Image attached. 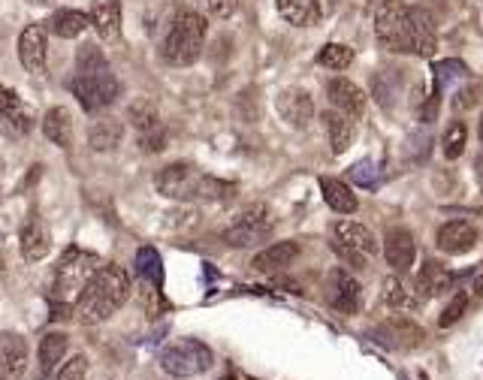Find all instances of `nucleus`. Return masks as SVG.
I'll use <instances>...</instances> for the list:
<instances>
[{
	"label": "nucleus",
	"instance_id": "obj_19",
	"mask_svg": "<svg viewBox=\"0 0 483 380\" xmlns=\"http://www.w3.org/2000/svg\"><path fill=\"white\" fill-rule=\"evenodd\" d=\"M296 257H299V242H275L269 248H263L251 265L263 275H275V272L290 269L296 263Z\"/></svg>",
	"mask_w": 483,
	"mask_h": 380
},
{
	"label": "nucleus",
	"instance_id": "obj_50",
	"mask_svg": "<svg viewBox=\"0 0 483 380\" xmlns=\"http://www.w3.org/2000/svg\"><path fill=\"white\" fill-rule=\"evenodd\" d=\"M477 133H480V145H483V118H480V130Z\"/></svg>",
	"mask_w": 483,
	"mask_h": 380
},
{
	"label": "nucleus",
	"instance_id": "obj_28",
	"mask_svg": "<svg viewBox=\"0 0 483 380\" xmlns=\"http://www.w3.org/2000/svg\"><path fill=\"white\" fill-rule=\"evenodd\" d=\"M121 139H124V124L115 118H103L88 127V145L94 151H112Z\"/></svg>",
	"mask_w": 483,
	"mask_h": 380
},
{
	"label": "nucleus",
	"instance_id": "obj_18",
	"mask_svg": "<svg viewBox=\"0 0 483 380\" xmlns=\"http://www.w3.org/2000/svg\"><path fill=\"white\" fill-rule=\"evenodd\" d=\"M384 257H387V263L396 269L399 275H405V272H411V265H414V260H417V242H414V236L408 233V230H393L387 233V238H384Z\"/></svg>",
	"mask_w": 483,
	"mask_h": 380
},
{
	"label": "nucleus",
	"instance_id": "obj_34",
	"mask_svg": "<svg viewBox=\"0 0 483 380\" xmlns=\"http://www.w3.org/2000/svg\"><path fill=\"white\" fill-rule=\"evenodd\" d=\"M76 70L79 75H94V73H106L109 70V60L106 55L97 48V43H85L76 55Z\"/></svg>",
	"mask_w": 483,
	"mask_h": 380
},
{
	"label": "nucleus",
	"instance_id": "obj_22",
	"mask_svg": "<svg viewBox=\"0 0 483 380\" xmlns=\"http://www.w3.org/2000/svg\"><path fill=\"white\" fill-rule=\"evenodd\" d=\"M19 248H21V257L28 263H40L48 248H52V236L40 221H28L21 226V236H19Z\"/></svg>",
	"mask_w": 483,
	"mask_h": 380
},
{
	"label": "nucleus",
	"instance_id": "obj_47",
	"mask_svg": "<svg viewBox=\"0 0 483 380\" xmlns=\"http://www.w3.org/2000/svg\"><path fill=\"white\" fill-rule=\"evenodd\" d=\"M477 179H480V184H483V160H480V167H477Z\"/></svg>",
	"mask_w": 483,
	"mask_h": 380
},
{
	"label": "nucleus",
	"instance_id": "obj_2",
	"mask_svg": "<svg viewBox=\"0 0 483 380\" xmlns=\"http://www.w3.org/2000/svg\"><path fill=\"white\" fill-rule=\"evenodd\" d=\"M130 275L121 265H100V269L88 278V284L82 287L79 299H76V320L79 323H106L127 299H130Z\"/></svg>",
	"mask_w": 483,
	"mask_h": 380
},
{
	"label": "nucleus",
	"instance_id": "obj_37",
	"mask_svg": "<svg viewBox=\"0 0 483 380\" xmlns=\"http://www.w3.org/2000/svg\"><path fill=\"white\" fill-rule=\"evenodd\" d=\"M372 91H375V100L384 109L393 106V97L399 94V75L393 73V70H384V73H378L375 79H372Z\"/></svg>",
	"mask_w": 483,
	"mask_h": 380
},
{
	"label": "nucleus",
	"instance_id": "obj_48",
	"mask_svg": "<svg viewBox=\"0 0 483 380\" xmlns=\"http://www.w3.org/2000/svg\"><path fill=\"white\" fill-rule=\"evenodd\" d=\"M4 272H6V263H4V257H0V278H4Z\"/></svg>",
	"mask_w": 483,
	"mask_h": 380
},
{
	"label": "nucleus",
	"instance_id": "obj_40",
	"mask_svg": "<svg viewBox=\"0 0 483 380\" xmlns=\"http://www.w3.org/2000/svg\"><path fill=\"white\" fill-rule=\"evenodd\" d=\"M163 145H167V130H163L160 124L139 133V148H142L145 154H157V151H163Z\"/></svg>",
	"mask_w": 483,
	"mask_h": 380
},
{
	"label": "nucleus",
	"instance_id": "obj_24",
	"mask_svg": "<svg viewBox=\"0 0 483 380\" xmlns=\"http://www.w3.org/2000/svg\"><path fill=\"white\" fill-rule=\"evenodd\" d=\"M275 9L294 28H311L321 21V4L317 0H275Z\"/></svg>",
	"mask_w": 483,
	"mask_h": 380
},
{
	"label": "nucleus",
	"instance_id": "obj_14",
	"mask_svg": "<svg viewBox=\"0 0 483 380\" xmlns=\"http://www.w3.org/2000/svg\"><path fill=\"white\" fill-rule=\"evenodd\" d=\"M435 245L447 257H462V253H468L477 245V230L468 221H447L438 226Z\"/></svg>",
	"mask_w": 483,
	"mask_h": 380
},
{
	"label": "nucleus",
	"instance_id": "obj_13",
	"mask_svg": "<svg viewBox=\"0 0 483 380\" xmlns=\"http://www.w3.org/2000/svg\"><path fill=\"white\" fill-rule=\"evenodd\" d=\"M275 109H278V115L290 127H296V130L308 127V121L314 118V100L308 91H302V88H287V91H281L275 100Z\"/></svg>",
	"mask_w": 483,
	"mask_h": 380
},
{
	"label": "nucleus",
	"instance_id": "obj_31",
	"mask_svg": "<svg viewBox=\"0 0 483 380\" xmlns=\"http://www.w3.org/2000/svg\"><path fill=\"white\" fill-rule=\"evenodd\" d=\"M465 145H468V127L465 121H450L447 130L441 136V151L447 160H459L465 154Z\"/></svg>",
	"mask_w": 483,
	"mask_h": 380
},
{
	"label": "nucleus",
	"instance_id": "obj_1",
	"mask_svg": "<svg viewBox=\"0 0 483 380\" xmlns=\"http://www.w3.org/2000/svg\"><path fill=\"white\" fill-rule=\"evenodd\" d=\"M375 36L390 52L429 58L438 48L435 24L423 9H414L402 0H384L375 12Z\"/></svg>",
	"mask_w": 483,
	"mask_h": 380
},
{
	"label": "nucleus",
	"instance_id": "obj_25",
	"mask_svg": "<svg viewBox=\"0 0 483 380\" xmlns=\"http://www.w3.org/2000/svg\"><path fill=\"white\" fill-rule=\"evenodd\" d=\"M321 194L326 199V206L333 209L336 214H353L360 209V199L357 194L345 184V181H338V179H329V175H323L321 179Z\"/></svg>",
	"mask_w": 483,
	"mask_h": 380
},
{
	"label": "nucleus",
	"instance_id": "obj_12",
	"mask_svg": "<svg viewBox=\"0 0 483 380\" xmlns=\"http://www.w3.org/2000/svg\"><path fill=\"white\" fill-rule=\"evenodd\" d=\"M46 24L36 21L28 24L19 36V60L28 73H43L46 70V55H48V43H46Z\"/></svg>",
	"mask_w": 483,
	"mask_h": 380
},
{
	"label": "nucleus",
	"instance_id": "obj_29",
	"mask_svg": "<svg viewBox=\"0 0 483 380\" xmlns=\"http://www.w3.org/2000/svg\"><path fill=\"white\" fill-rule=\"evenodd\" d=\"M88 24L91 21H88V16L82 9H58L55 16L46 21V28L55 36H61V40H73V36H79Z\"/></svg>",
	"mask_w": 483,
	"mask_h": 380
},
{
	"label": "nucleus",
	"instance_id": "obj_8",
	"mask_svg": "<svg viewBox=\"0 0 483 380\" xmlns=\"http://www.w3.org/2000/svg\"><path fill=\"white\" fill-rule=\"evenodd\" d=\"M70 91L76 94V100L82 103L85 112H100L118 100L121 85L115 75L106 70V73H94V75H76L70 82Z\"/></svg>",
	"mask_w": 483,
	"mask_h": 380
},
{
	"label": "nucleus",
	"instance_id": "obj_10",
	"mask_svg": "<svg viewBox=\"0 0 483 380\" xmlns=\"http://www.w3.org/2000/svg\"><path fill=\"white\" fill-rule=\"evenodd\" d=\"M326 302L341 314H357L363 305V287L345 269H333L326 275Z\"/></svg>",
	"mask_w": 483,
	"mask_h": 380
},
{
	"label": "nucleus",
	"instance_id": "obj_26",
	"mask_svg": "<svg viewBox=\"0 0 483 380\" xmlns=\"http://www.w3.org/2000/svg\"><path fill=\"white\" fill-rule=\"evenodd\" d=\"M43 133H46V139L52 145L70 148L73 145V115H70V109H63V106L48 109V115L43 118Z\"/></svg>",
	"mask_w": 483,
	"mask_h": 380
},
{
	"label": "nucleus",
	"instance_id": "obj_42",
	"mask_svg": "<svg viewBox=\"0 0 483 380\" xmlns=\"http://www.w3.org/2000/svg\"><path fill=\"white\" fill-rule=\"evenodd\" d=\"M197 4L206 9V16H212V19H230L236 12V0H197Z\"/></svg>",
	"mask_w": 483,
	"mask_h": 380
},
{
	"label": "nucleus",
	"instance_id": "obj_43",
	"mask_svg": "<svg viewBox=\"0 0 483 380\" xmlns=\"http://www.w3.org/2000/svg\"><path fill=\"white\" fill-rule=\"evenodd\" d=\"M438 106H441V91L435 88V91H432V94L426 97V106H423V109H417V118L426 121V124H432V121L438 118Z\"/></svg>",
	"mask_w": 483,
	"mask_h": 380
},
{
	"label": "nucleus",
	"instance_id": "obj_46",
	"mask_svg": "<svg viewBox=\"0 0 483 380\" xmlns=\"http://www.w3.org/2000/svg\"><path fill=\"white\" fill-rule=\"evenodd\" d=\"M28 4H33V6H48V4H55V0H28Z\"/></svg>",
	"mask_w": 483,
	"mask_h": 380
},
{
	"label": "nucleus",
	"instance_id": "obj_7",
	"mask_svg": "<svg viewBox=\"0 0 483 380\" xmlns=\"http://www.w3.org/2000/svg\"><path fill=\"white\" fill-rule=\"evenodd\" d=\"M269 236H272V211L263 202H254V206L242 209L236 214V221L224 230V242L233 248H254V245H263Z\"/></svg>",
	"mask_w": 483,
	"mask_h": 380
},
{
	"label": "nucleus",
	"instance_id": "obj_30",
	"mask_svg": "<svg viewBox=\"0 0 483 380\" xmlns=\"http://www.w3.org/2000/svg\"><path fill=\"white\" fill-rule=\"evenodd\" d=\"M67 347H70V341H67V335H63V332H48V335H43L40 350H36V357H40V369H43L46 374H52L58 365H61V359L67 357Z\"/></svg>",
	"mask_w": 483,
	"mask_h": 380
},
{
	"label": "nucleus",
	"instance_id": "obj_45",
	"mask_svg": "<svg viewBox=\"0 0 483 380\" xmlns=\"http://www.w3.org/2000/svg\"><path fill=\"white\" fill-rule=\"evenodd\" d=\"M472 293H474V299H477V302H483V275H477V278H474Z\"/></svg>",
	"mask_w": 483,
	"mask_h": 380
},
{
	"label": "nucleus",
	"instance_id": "obj_36",
	"mask_svg": "<svg viewBox=\"0 0 483 380\" xmlns=\"http://www.w3.org/2000/svg\"><path fill=\"white\" fill-rule=\"evenodd\" d=\"M432 73H435V88H438V91H444V88H450V85H456L459 79H465V75H468V67H465L462 60L450 58V60H438Z\"/></svg>",
	"mask_w": 483,
	"mask_h": 380
},
{
	"label": "nucleus",
	"instance_id": "obj_41",
	"mask_svg": "<svg viewBox=\"0 0 483 380\" xmlns=\"http://www.w3.org/2000/svg\"><path fill=\"white\" fill-rule=\"evenodd\" d=\"M88 377V359L82 353H73V359H67L61 365L58 380H85Z\"/></svg>",
	"mask_w": 483,
	"mask_h": 380
},
{
	"label": "nucleus",
	"instance_id": "obj_44",
	"mask_svg": "<svg viewBox=\"0 0 483 380\" xmlns=\"http://www.w3.org/2000/svg\"><path fill=\"white\" fill-rule=\"evenodd\" d=\"M474 103H477V88H462V91L456 94V100H453L456 109H468V106H474Z\"/></svg>",
	"mask_w": 483,
	"mask_h": 380
},
{
	"label": "nucleus",
	"instance_id": "obj_5",
	"mask_svg": "<svg viewBox=\"0 0 483 380\" xmlns=\"http://www.w3.org/2000/svg\"><path fill=\"white\" fill-rule=\"evenodd\" d=\"M97 269H100V265H97L94 253H88L82 248H67V250H63V257L58 260L52 296L58 302L73 299V293H82V287L88 284V278H91Z\"/></svg>",
	"mask_w": 483,
	"mask_h": 380
},
{
	"label": "nucleus",
	"instance_id": "obj_32",
	"mask_svg": "<svg viewBox=\"0 0 483 380\" xmlns=\"http://www.w3.org/2000/svg\"><path fill=\"white\" fill-rule=\"evenodd\" d=\"M317 63L326 67V70L341 73V70H348L353 63V48L345 46V43H326L321 52H317Z\"/></svg>",
	"mask_w": 483,
	"mask_h": 380
},
{
	"label": "nucleus",
	"instance_id": "obj_11",
	"mask_svg": "<svg viewBox=\"0 0 483 380\" xmlns=\"http://www.w3.org/2000/svg\"><path fill=\"white\" fill-rule=\"evenodd\" d=\"M28 341L16 332H0V380H24L28 371Z\"/></svg>",
	"mask_w": 483,
	"mask_h": 380
},
{
	"label": "nucleus",
	"instance_id": "obj_17",
	"mask_svg": "<svg viewBox=\"0 0 483 380\" xmlns=\"http://www.w3.org/2000/svg\"><path fill=\"white\" fill-rule=\"evenodd\" d=\"M333 242L353 250V253H363V257H368V260L378 253V242H375L372 230L357 223V221H338L333 226Z\"/></svg>",
	"mask_w": 483,
	"mask_h": 380
},
{
	"label": "nucleus",
	"instance_id": "obj_51",
	"mask_svg": "<svg viewBox=\"0 0 483 380\" xmlns=\"http://www.w3.org/2000/svg\"><path fill=\"white\" fill-rule=\"evenodd\" d=\"M36 380H48V374H46V371H43V374H40V377H36Z\"/></svg>",
	"mask_w": 483,
	"mask_h": 380
},
{
	"label": "nucleus",
	"instance_id": "obj_3",
	"mask_svg": "<svg viewBox=\"0 0 483 380\" xmlns=\"http://www.w3.org/2000/svg\"><path fill=\"white\" fill-rule=\"evenodd\" d=\"M155 187H157L160 196L182 199V202H194V199H230L236 194V184L199 172L197 167H190V163H170V167H163L155 175Z\"/></svg>",
	"mask_w": 483,
	"mask_h": 380
},
{
	"label": "nucleus",
	"instance_id": "obj_6",
	"mask_svg": "<svg viewBox=\"0 0 483 380\" xmlns=\"http://www.w3.org/2000/svg\"><path fill=\"white\" fill-rule=\"evenodd\" d=\"M212 350L197 338H182L160 350V369L172 377H194L212 369Z\"/></svg>",
	"mask_w": 483,
	"mask_h": 380
},
{
	"label": "nucleus",
	"instance_id": "obj_49",
	"mask_svg": "<svg viewBox=\"0 0 483 380\" xmlns=\"http://www.w3.org/2000/svg\"><path fill=\"white\" fill-rule=\"evenodd\" d=\"M221 380H239V377H236V374H224Z\"/></svg>",
	"mask_w": 483,
	"mask_h": 380
},
{
	"label": "nucleus",
	"instance_id": "obj_27",
	"mask_svg": "<svg viewBox=\"0 0 483 380\" xmlns=\"http://www.w3.org/2000/svg\"><path fill=\"white\" fill-rule=\"evenodd\" d=\"M384 305L396 311H411L417 305H423V302L417 296V290H411L402 281V275H390L384 281Z\"/></svg>",
	"mask_w": 483,
	"mask_h": 380
},
{
	"label": "nucleus",
	"instance_id": "obj_16",
	"mask_svg": "<svg viewBox=\"0 0 483 380\" xmlns=\"http://www.w3.org/2000/svg\"><path fill=\"white\" fill-rule=\"evenodd\" d=\"M326 97H329V103H333V109L345 112V115H350V118H360L363 112H365V94H363V88H360L357 82L345 79V75H338V79H329Z\"/></svg>",
	"mask_w": 483,
	"mask_h": 380
},
{
	"label": "nucleus",
	"instance_id": "obj_21",
	"mask_svg": "<svg viewBox=\"0 0 483 380\" xmlns=\"http://www.w3.org/2000/svg\"><path fill=\"white\" fill-rule=\"evenodd\" d=\"M414 287H417V296H420V302H429V299H435L441 293H447V290L453 287V275L447 272V265H441L438 260H426L420 275H417Z\"/></svg>",
	"mask_w": 483,
	"mask_h": 380
},
{
	"label": "nucleus",
	"instance_id": "obj_4",
	"mask_svg": "<svg viewBox=\"0 0 483 380\" xmlns=\"http://www.w3.org/2000/svg\"><path fill=\"white\" fill-rule=\"evenodd\" d=\"M209 24L194 9H179L172 16V24L160 43V60L170 67H190L202 55Z\"/></svg>",
	"mask_w": 483,
	"mask_h": 380
},
{
	"label": "nucleus",
	"instance_id": "obj_15",
	"mask_svg": "<svg viewBox=\"0 0 483 380\" xmlns=\"http://www.w3.org/2000/svg\"><path fill=\"white\" fill-rule=\"evenodd\" d=\"M0 121H4L6 130L16 133V136H28L33 130L31 109L24 106L21 97L12 91V88H6V85H0Z\"/></svg>",
	"mask_w": 483,
	"mask_h": 380
},
{
	"label": "nucleus",
	"instance_id": "obj_23",
	"mask_svg": "<svg viewBox=\"0 0 483 380\" xmlns=\"http://www.w3.org/2000/svg\"><path fill=\"white\" fill-rule=\"evenodd\" d=\"M323 127H326L333 154H345L353 142V133H357L353 130L350 115H345V112H338V109H329V112H323Z\"/></svg>",
	"mask_w": 483,
	"mask_h": 380
},
{
	"label": "nucleus",
	"instance_id": "obj_20",
	"mask_svg": "<svg viewBox=\"0 0 483 380\" xmlns=\"http://www.w3.org/2000/svg\"><path fill=\"white\" fill-rule=\"evenodd\" d=\"M121 0H94L91 4V28L97 31L100 40H118L121 33Z\"/></svg>",
	"mask_w": 483,
	"mask_h": 380
},
{
	"label": "nucleus",
	"instance_id": "obj_33",
	"mask_svg": "<svg viewBox=\"0 0 483 380\" xmlns=\"http://www.w3.org/2000/svg\"><path fill=\"white\" fill-rule=\"evenodd\" d=\"M136 269L142 275V281L160 287L163 284V260L155 248H139L136 250Z\"/></svg>",
	"mask_w": 483,
	"mask_h": 380
},
{
	"label": "nucleus",
	"instance_id": "obj_9",
	"mask_svg": "<svg viewBox=\"0 0 483 380\" xmlns=\"http://www.w3.org/2000/svg\"><path fill=\"white\" fill-rule=\"evenodd\" d=\"M368 335H372V341H378V344L393 347V350H411V347H420L426 341L423 326L414 323L411 317H405V314L387 317V320L378 323Z\"/></svg>",
	"mask_w": 483,
	"mask_h": 380
},
{
	"label": "nucleus",
	"instance_id": "obj_38",
	"mask_svg": "<svg viewBox=\"0 0 483 380\" xmlns=\"http://www.w3.org/2000/svg\"><path fill=\"white\" fill-rule=\"evenodd\" d=\"M348 175H350L353 184H360V187H365V190H375V187L380 184V169L375 167L372 160H360L357 167L348 169Z\"/></svg>",
	"mask_w": 483,
	"mask_h": 380
},
{
	"label": "nucleus",
	"instance_id": "obj_35",
	"mask_svg": "<svg viewBox=\"0 0 483 380\" xmlns=\"http://www.w3.org/2000/svg\"><path fill=\"white\" fill-rule=\"evenodd\" d=\"M127 121H130L139 133L148 130V127H155L157 124V106L151 103V100H133L130 109H127Z\"/></svg>",
	"mask_w": 483,
	"mask_h": 380
},
{
	"label": "nucleus",
	"instance_id": "obj_39",
	"mask_svg": "<svg viewBox=\"0 0 483 380\" xmlns=\"http://www.w3.org/2000/svg\"><path fill=\"white\" fill-rule=\"evenodd\" d=\"M465 308H468V293H465V290H459V293H453V299L447 302V305H444V311H441V317H438V326L447 329V326H453V323H459L462 314H465Z\"/></svg>",
	"mask_w": 483,
	"mask_h": 380
}]
</instances>
